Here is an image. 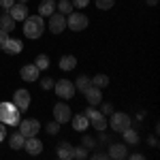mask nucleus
Segmentation results:
<instances>
[{"instance_id":"obj_18","label":"nucleus","mask_w":160,"mask_h":160,"mask_svg":"<svg viewBox=\"0 0 160 160\" xmlns=\"http://www.w3.org/2000/svg\"><path fill=\"white\" fill-rule=\"evenodd\" d=\"M53 11H56V0H41V4H38V15L41 17H49Z\"/></svg>"},{"instance_id":"obj_39","label":"nucleus","mask_w":160,"mask_h":160,"mask_svg":"<svg viewBox=\"0 0 160 160\" xmlns=\"http://www.w3.org/2000/svg\"><path fill=\"white\" fill-rule=\"evenodd\" d=\"M109 154H94V160H107Z\"/></svg>"},{"instance_id":"obj_27","label":"nucleus","mask_w":160,"mask_h":160,"mask_svg":"<svg viewBox=\"0 0 160 160\" xmlns=\"http://www.w3.org/2000/svg\"><path fill=\"white\" fill-rule=\"evenodd\" d=\"M49 56H45V53H41V56H37V60H34V66H37L38 71H47L49 68Z\"/></svg>"},{"instance_id":"obj_15","label":"nucleus","mask_w":160,"mask_h":160,"mask_svg":"<svg viewBox=\"0 0 160 160\" xmlns=\"http://www.w3.org/2000/svg\"><path fill=\"white\" fill-rule=\"evenodd\" d=\"M83 96H86L88 105H94V107H98L100 102H102V92H100V88H96V86H90L86 92H83Z\"/></svg>"},{"instance_id":"obj_37","label":"nucleus","mask_w":160,"mask_h":160,"mask_svg":"<svg viewBox=\"0 0 160 160\" xmlns=\"http://www.w3.org/2000/svg\"><path fill=\"white\" fill-rule=\"evenodd\" d=\"M148 143L152 145V148H158V139H156L154 135H152V137H148Z\"/></svg>"},{"instance_id":"obj_16","label":"nucleus","mask_w":160,"mask_h":160,"mask_svg":"<svg viewBox=\"0 0 160 160\" xmlns=\"http://www.w3.org/2000/svg\"><path fill=\"white\" fill-rule=\"evenodd\" d=\"M9 15H11L15 22H24L26 17H28V4H24V2H15L11 9H9Z\"/></svg>"},{"instance_id":"obj_4","label":"nucleus","mask_w":160,"mask_h":160,"mask_svg":"<svg viewBox=\"0 0 160 160\" xmlns=\"http://www.w3.org/2000/svg\"><path fill=\"white\" fill-rule=\"evenodd\" d=\"M53 92H56V96L60 100H71L75 96V83L73 81H68V79H60V81H53V88H51Z\"/></svg>"},{"instance_id":"obj_3","label":"nucleus","mask_w":160,"mask_h":160,"mask_svg":"<svg viewBox=\"0 0 160 160\" xmlns=\"http://www.w3.org/2000/svg\"><path fill=\"white\" fill-rule=\"evenodd\" d=\"M88 24H90V19H88L86 13H81V11H73V13L66 15V28L73 30V32H81V30H86Z\"/></svg>"},{"instance_id":"obj_25","label":"nucleus","mask_w":160,"mask_h":160,"mask_svg":"<svg viewBox=\"0 0 160 160\" xmlns=\"http://www.w3.org/2000/svg\"><path fill=\"white\" fill-rule=\"evenodd\" d=\"M90 81H92V86L100 88V90H102V88H107V86H109V77H107V75H102V73L94 75V77H92Z\"/></svg>"},{"instance_id":"obj_41","label":"nucleus","mask_w":160,"mask_h":160,"mask_svg":"<svg viewBox=\"0 0 160 160\" xmlns=\"http://www.w3.org/2000/svg\"><path fill=\"white\" fill-rule=\"evenodd\" d=\"M156 2H158V0H148V4H149V7H156Z\"/></svg>"},{"instance_id":"obj_12","label":"nucleus","mask_w":160,"mask_h":160,"mask_svg":"<svg viewBox=\"0 0 160 160\" xmlns=\"http://www.w3.org/2000/svg\"><path fill=\"white\" fill-rule=\"evenodd\" d=\"M19 77L28 81V83H32V81H37L38 77H41V71H38L34 64H24L22 68H19Z\"/></svg>"},{"instance_id":"obj_42","label":"nucleus","mask_w":160,"mask_h":160,"mask_svg":"<svg viewBox=\"0 0 160 160\" xmlns=\"http://www.w3.org/2000/svg\"><path fill=\"white\" fill-rule=\"evenodd\" d=\"M17 2H24V4H28V0H17Z\"/></svg>"},{"instance_id":"obj_11","label":"nucleus","mask_w":160,"mask_h":160,"mask_svg":"<svg viewBox=\"0 0 160 160\" xmlns=\"http://www.w3.org/2000/svg\"><path fill=\"white\" fill-rule=\"evenodd\" d=\"M43 141L38 139V137H26V141H24V149L30 154V156H38L41 152H43Z\"/></svg>"},{"instance_id":"obj_14","label":"nucleus","mask_w":160,"mask_h":160,"mask_svg":"<svg viewBox=\"0 0 160 160\" xmlns=\"http://www.w3.org/2000/svg\"><path fill=\"white\" fill-rule=\"evenodd\" d=\"M68 122L73 124V130H75V132H86L88 128H90V120H88L83 113L71 115V120H68Z\"/></svg>"},{"instance_id":"obj_29","label":"nucleus","mask_w":160,"mask_h":160,"mask_svg":"<svg viewBox=\"0 0 160 160\" xmlns=\"http://www.w3.org/2000/svg\"><path fill=\"white\" fill-rule=\"evenodd\" d=\"M113 7H115V0H96V9L100 11H109Z\"/></svg>"},{"instance_id":"obj_2","label":"nucleus","mask_w":160,"mask_h":160,"mask_svg":"<svg viewBox=\"0 0 160 160\" xmlns=\"http://www.w3.org/2000/svg\"><path fill=\"white\" fill-rule=\"evenodd\" d=\"M19 120H22V111L15 107L13 100L0 102V122L7 124V126H17Z\"/></svg>"},{"instance_id":"obj_24","label":"nucleus","mask_w":160,"mask_h":160,"mask_svg":"<svg viewBox=\"0 0 160 160\" xmlns=\"http://www.w3.org/2000/svg\"><path fill=\"white\" fill-rule=\"evenodd\" d=\"M90 86H92V81H90V77H88V75H79V77H77V81H75V90H79V92H86Z\"/></svg>"},{"instance_id":"obj_26","label":"nucleus","mask_w":160,"mask_h":160,"mask_svg":"<svg viewBox=\"0 0 160 160\" xmlns=\"http://www.w3.org/2000/svg\"><path fill=\"white\" fill-rule=\"evenodd\" d=\"M56 11L62 13V15L73 13V4H71V0H60V2H56Z\"/></svg>"},{"instance_id":"obj_7","label":"nucleus","mask_w":160,"mask_h":160,"mask_svg":"<svg viewBox=\"0 0 160 160\" xmlns=\"http://www.w3.org/2000/svg\"><path fill=\"white\" fill-rule=\"evenodd\" d=\"M51 34H62L64 30H66V15H62V13L53 11L49 15V24H47Z\"/></svg>"},{"instance_id":"obj_32","label":"nucleus","mask_w":160,"mask_h":160,"mask_svg":"<svg viewBox=\"0 0 160 160\" xmlns=\"http://www.w3.org/2000/svg\"><path fill=\"white\" fill-rule=\"evenodd\" d=\"M81 145L88 148V149L96 148V139H94V137H90V135H86V137H83V141H81Z\"/></svg>"},{"instance_id":"obj_23","label":"nucleus","mask_w":160,"mask_h":160,"mask_svg":"<svg viewBox=\"0 0 160 160\" xmlns=\"http://www.w3.org/2000/svg\"><path fill=\"white\" fill-rule=\"evenodd\" d=\"M24 141H26V137L22 135L19 130L9 137V145H11V149H24Z\"/></svg>"},{"instance_id":"obj_40","label":"nucleus","mask_w":160,"mask_h":160,"mask_svg":"<svg viewBox=\"0 0 160 160\" xmlns=\"http://www.w3.org/2000/svg\"><path fill=\"white\" fill-rule=\"evenodd\" d=\"M130 160H143V154H132Z\"/></svg>"},{"instance_id":"obj_1","label":"nucleus","mask_w":160,"mask_h":160,"mask_svg":"<svg viewBox=\"0 0 160 160\" xmlns=\"http://www.w3.org/2000/svg\"><path fill=\"white\" fill-rule=\"evenodd\" d=\"M43 32H45V17H41V15H28L24 19V34L28 38L37 41V38L43 37Z\"/></svg>"},{"instance_id":"obj_13","label":"nucleus","mask_w":160,"mask_h":160,"mask_svg":"<svg viewBox=\"0 0 160 160\" xmlns=\"http://www.w3.org/2000/svg\"><path fill=\"white\" fill-rule=\"evenodd\" d=\"M109 158H113V160H126L128 158L126 143H109Z\"/></svg>"},{"instance_id":"obj_19","label":"nucleus","mask_w":160,"mask_h":160,"mask_svg":"<svg viewBox=\"0 0 160 160\" xmlns=\"http://www.w3.org/2000/svg\"><path fill=\"white\" fill-rule=\"evenodd\" d=\"M60 68H62V71H66V73H68V71H75V68H77V58L71 56V53L62 56V58H60Z\"/></svg>"},{"instance_id":"obj_30","label":"nucleus","mask_w":160,"mask_h":160,"mask_svg":"<svg viewBox=\"0 0 160 160\" xmlns=\"http://www.w3.org/2000/svg\"><path fill=\"white\" fill-rule=\"evenodd\" d=\"M37 81L41 83V88H43V90H51V88H53V79H51V77H47V75L38 77Z\"/></svg>"},{"instance_id":"obj_8","label":"nucleus","mask_w":160,"mask_h":160,"mask_svg":"<svg viewBox=\"0 0 160 160\" xmlns=\"http://www.w3.org/2000/svg\"><path fill=\"white\" fill-rule=\"evenodd\" d=\"M13 102H15V107H17V109L24 113V111L30 107L32 96H30V92H28V90H22V88H19V90H15V92H13Z\"/></svg>"},{"instance_id":"obj_9","label":"nucleus","mask_w":160,"mask_h":160,"mask_svg":"<svg viewBox=\"0 0 160 160\" xmlns=\"http://www.w3.org/2000/svg\"><path fill=\"white\" fill-rule=\"evenodd\" d=\"M71 115H73V111H71V107L66 105V102H56L53 105V120L60 124H66L68 120H71Z\"/></svg>"},{"instance_id":"obj_21","label":"nucleus","mask_w":160,"mask_h":160,"mask_svg":"<svg viewBox=\"0 0 160 160\" xmlns=\"http://www.w3.org/2000/svg\"><path fill=\"white\" fill-rule=\"evenodd\" d=\"M13 28H15V19H13L9 11H4L0 15V30H7V32H13Z\"/></svg>"},{"instance_id":"obj_38","label":"nucleus","mask_w":160,"mask_h":160,"mask_svg":"<svg viewBox=\"0 0 160 160\" xmlns=\"http://www.w3.org/2000/svg\"><path fill=\"white\" fill-rule=\"evenodd\" d=\"M7 38H9V32H7V30H0V45H2Z\"/></svg>"},{"instance_id":"obj_33","label":"nucleus","mask_w":160,"mask_h":160,"mask_svg":"<svg viewBox=\"0 0 160 160\" xmlns=\"http://www.w3.org/2000/svg\"><path fill=\"white\" fill-rule=\"evenodd\" d=\"M100 113L102 115H111L113 113V105L111 102H100Z\"/></svg>"},{"instance_id":"obj_17","label":"nucleus","mask_w":160,"mask_h":160,"mask_svg":"<svg viewBox=\"0 0 160 160\" xmlns=\"http://www.w3.org/2000/svg\"><path fill=\"white\" fill-rule=\"evenodd\" d=\"M73 145H71V141H60L58 145H56V154H58V158L62 160H71L73 158Z\"/></svg>"},{"instance_id":"obj_31","label":"nucleus","mask_w":160,"mask_h":160,"mask_svg":"<svg viewBox=\"0 0 160 160\" xmlns=\"http://www.w3.org/2000/svg\"><path fill=\"white\" fill-rule=\"evenodd\" d=\"M73 158H88V148L79 145V148L73 149Z\"/></svg>"},{"instance_id":"obj_6","label":"nucleus","mask_w":160,"mask_h":160,"mask_svg":"<svg viewBox=\"0 0 160 160\" xmlns=\"http://www.w3.org/2000/svg\"><path fill=\"white\" fill-rule=\"evenodd\" d=\"M17 126H19V132L24 137H37L41 132V122L37 118H22Z\"/></svg>"},{"instance_id":"obj_34","label":"nucleus","mask_w":160,"mask_h":160,"mask_svg":"<svg viewBox=\"0 0 160 160\" xmlns=\"http://www.w3.org/2000/svg\"><path fill=\"white\" fill-rule=\"evenodd\" d=\"M71 4H73V9H86L88 4H90V0H71Z\"/></svg>"},{"instance_id":"obj_22","label":"nucleus","mask_w":160,"mask_h":160,"mask_svg":"<svg viewBox=\"0 0 160 160\" xmlns=\"http://www.w3.org/2000/svg\"><path fill=\"white\" fill-rule=\"evenodd\" d=\"M90 126H92L94 130H98V132H102V130H107V128H109V124H107V120H105V115H102V113H98L96 118H92V120H90Z\"/></svg>"},{"instance_id":"obj_5","label":"nucleus","mask_w":160,"mask_h":160,"mask_svg":"<svg viewBox=\"0 0 160 160\" xmlns=\"http://www.w3.org/2000/svg\"><path fill=\"white\" fill-rule=\"evenodd\" d=\"M128 126H132L128 113H124V111H113V113H111L109 128L113 130V132H122V130H126Z\"/></svg>"},{"instance_id":"obj_35","label":"nucleus","mask_w":160,"mask_h":160,"mask_svg":"<svg viewBox=\"0 0 160 160\" xmlns=\"http://www.w3.org/2000/svg\"><path fill=\"white\" fill-rule=\"evenodd\" d=\"M15 2H17V0H0V7H2V11H9Z\"/></svg>"},{"instance_id":"obj_28","label":"nucleus","mask_w":160,"mask_h":160,"mask_svg":"<svg viewBox=\"0 0 160 160\" xmlns=\"http://www.w3.org/2000/svg\"><path fill=\"white\" fill-rule=\"evenodd\" d=\"M60 126H62L60 122H56V120H53V122L45 124V132H47V135H58V132H60Z\"/></svg>"},{"instance_id":"obj_20","label":"nucleus","mask_w":160,"mask_h":160,"mask_svg":"<svg viewBox=\"0 0 160 160\" xmlns=\"http://www.w3.org/2000/svg\"><path fill=\"white\" fill-rule=\"evenodd\" d=\"M124 143H130V145H139V132H137L132 126H128L126 130H122Z\"/></svg>"},{"instance_id":"obj_10","label":"nucleus","mask_w":160,"mask_h":160,"mask_svg":"<svg viewBox=\"0 0 160 160\" xmlns=\"http://www.w3.org/2000/svg\"><path fill=\"white\" fill-rule=\"evenodd\" d=\"M0 49L4 51L7 56H17V53L24 51V43H22L19 38H11V37H9L2 45H0Z\"/></svg>"},{"instance_id":"obj_36","label":"nucleus","mask_w":160,"mask_h":160,"mask_svg":"<svg viewBox=\"0 0 160 160\" xmlns=\"http://www.w3.org/2000/svg\"><path fill=\"white\" fill-rule=\"evenodd\" d=\"M4 139H7V124L0 122V143H2Z\"/></svg>"}]
</instances>
